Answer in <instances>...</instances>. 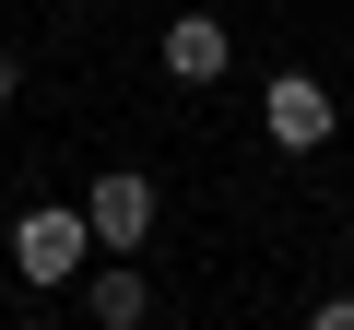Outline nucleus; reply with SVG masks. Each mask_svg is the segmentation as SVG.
<instances>
[{
	"label": "nucleus",
	"mask_w": 354,
	"mask_h": 330,
	"mask_svg": "<svg viewBox=\"0 0 354 330\" xmlns=\"http://www.w3.org/2000/svg\"><path fill=\"white\" fill-rule=\"evenodd\" d=\"M83 224H95V248H142V236H153V177L106 165V177L83 189Z\"/></svg>",
	"instance_id": "3"
},
{
	"label": "nucleus",
	"mask_w": 354,
	"mask_h": 330,
	"mask_svg": "<svg viewBox=\"0 0 354 330\" xmlns=\"http://www.w3.org/2000/svg\"><path fill=\"white\" fill-rule=\"evenodd\" d=\"M0 118H12V59H0Z\"/></svg>",
	"instance_id": "7"
},
{
	"label": "nucleus",
	"mask_w": 354,
	"mask_h": 330,
	"mask_svg": "<svg viewBox=\"0 0 354 330\" xmlns=\"http://www.w3.org/2000/svg\"><path fill=\"white\" fill-rule=\"evenodd\" d=\"M225 59H236V48H225L213 12H177V24H165V83H189V95H201V83H225Z\"/></svg>",
	"instance_id": "4"
},
{
	"label": "nucleus",
	"mask_w": 354,
	"mask_h": 330,
	"mask_svg": "<svg viewBox=\"0 0 354 330\" xmlns=\"http://www.w3.org/2000/svg\"><path fill=\"white\" fill-rule=\"evenodd\" d=\"M260 130H272V153H319L330 142V83L319 71H272L260 83Z\"/></svg>",
	"instance_id": "2"
},
{
	"label": "nucleus",
	"mask_w": 354,
	"mask_h": 330,
	"mask_svg": "<svg viewBox=\"0 0 354 330\" xmlns=\"http://www.w3.org/2000/svg\"><path fill=\"white\" fill-rule=\"evenodd\" d=\"M83 248H95V224H83L71 201H36V213L12 224V271H24L36 295H48V283H71V271H83Z\"/></svg>",
	"instance_id": "1"
},
{
	"label": "nucleus",
	"mask_w": 354,
	"mask_h": 330,
	"mask_svg": "<svg viewBox=\"0 0 354 330\" xmlns=\"http://www.w3.org/2000/svg\"><path fill=\"white\" fill-rule=\"evenodd\" d=\"M307 330H354V295H330V307H319V318H307Z\"/></svg>",
	"instance_id": "6"
},
{
	"label": "nucleus",
	"mask_w": 354,
	"mask_h": 330,
	"mask_svg": "<svg viewBox=\"0 0 354 330\" xmlns=\"http://www.w3.org/2000/svg\"><path fill=\"white\" fill-rule=\"evenodd\" d=\"M83 318H95V330H142V318H153V283H142L130 260H106V271L83 283Z\"/></svg>",
	"instance_id": "5"
}]
</instances>
